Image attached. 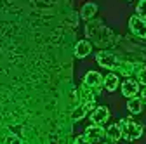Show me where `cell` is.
<instances>
[{"mask_svg":"<svg viewBox=\"0 0 146 144\" xmlns=\"http://www.w3.org/2000/svg\"><path fill=\"white\" fill-rule=\"evenodd\" d=\"M85 35L92 40L98 47L104 49L111 44L113 40V33L110 28L104 26V23L101 19H90L87 21V26H85Z\"/></svg>","mask_w":146,"mask_h":144,"instance_id":"obj_1","label":"cell"},{"mask_svg":"<svg viewBox=\"0 0 146 144\" xmlns=\"http://www.w3.org/2000/svg\"><path fill=\"white\" fill-rule=\"evenodd\" d=\"M118 125H120V129H122V139L129 141V142L141 139V135L144 132V125L139 123V122H136L131 116L129 118H122L118 122Z\"/></svg>","mask_w":146,"mask_h":144,"instance_id":"obj_2","label":"cell"},{"mask_svg":"<svg viewBox=\"0 0 146 144\" xmlns=\"http://www.w3.org/2000/svg\"><path fill=\"white\" fill-rule=\"evenodd\" d=\"M96 63H98L101 68H104V69H117L120 59H118L117 54H113V52L103 49V50H99V52L96 54Z\"/></svg>","mask_w":146,"mask_h":144,"instance_id":"obj_3","label":"cell"},{"mask_svg":"<svg viewBox=\"0 0 146 144\" xmlns=\"http://www.w3.org/2000/svg\"><path fill=\"white\" fill-rule=\"evenodd\" d=\"M84 85H87L96 96H99L101 89H103V75L99 71H92V69L87 71L85 77H84Z\"/></svg>","mask_w":146,"mask_h":144,"instance_id":"obj_4","label":"cell"},{"mask_svg":"<svg viewBox=\"0 0 146 144\" xmlns=\"http://www.w3.org/2000/svg\"><path fill=\"white\" fill-rule=\"evenodd\" d=\"M96 106V99H90V101H84V102H78L71 111V122H80L82 118L87 116L89 111H92Z\"/></svg>","mask_w":146,"mask_h":144,"instance_id":"obj_5","label":"cell"},{"mask_svg":"<svg viewBox=\"0 0 146 144\" xmlns=\"http://www.w3.org/2000/svg\"><path fill=\"white\" fill-rule=\"evenodd\" d=\"M143 64H144V63H134V61H122V59H120V63H118V66H117V69H115V71H118V73H120L122 77L129 78V77H136V73L139 71V68H141Z\"/></svg>","mask_w":146,"mask_h":144,"instance_id":"obj_6","label":"cell"},{"mask_svg":"<svg viewBox=\"0 0 146 144\" xmlns=\"http://www.w3.org/2000/svg\"><path fill=\"white\" fill-rule=\"evenodd\" d=\"M129 30H131V33L136 35V37L146 40V21L141 19V17H137L136 14L129 17Z\"/></svg>","mask_w":146,"mask_h":144,"instance_id":"obj_7","label":"cell"},{"mask_svg":"<svg viewBox=\"0 0 146 144\" xmlns=\"http://www.w3.org/2000/svg\"><path fill=\"white\" fill-rule=\"evenodd\" d=\"M84 135H85L87 142H101L104 139V135H106V130L103 129V125L92 123V125H89V127L85 129Z\"/></svg>","mask_w":146,"mask_h":144,"instance_id":"obj_8","label":"cell"},{"mask_svg":"<svg viewBox=\"0 0 146 144\" xmlns=\"http://www.w3.org/2000/svg\"><path fill=\"white\" fill-rule=\"evenodd\" d=\"M110 120V110L106 106H94V110L90 111V123L96 125H104Z\"/></svg>","mask_w":146,"mask_h":144,"instance_id":"obj_9","label":"cell"},{"mask_svg":"<svg viewBox=\"0 0 146 144\" xmlns=\"http://www.w3.org/2000/svg\"><path fill=\"white\" fill-rule=\"evenodd\" d=\"M120 92H122L123 97H134V96H137V92H139V82L136 78H132V77L125 78V82L120 85Z\"/></svg>","mask_w":146,"mask_h":144,"instance_id":"obj_10","label":"cell"},{"mask_svg":"<svg viewBox=\"0 0 146 144\" xmlns=\"http://www.w3.org/2000/svg\"><path fill=\"white\" fill-rule=\"evenodd\" d=\"M90 52H92V44L89 40H78L77 45H75V56L78 59H85L87 56H90Z\"/></svg>","mask_w":146,"mask_h":144,"instance_id":"obj_11","label":"cell"},{"mask_svg":"<svg viewBox=\"0 0 146 144\" xmlns=\"http://www.w3.org/2000/svg\"><path fill=\"white\" fill-rule=\"evenodd\" d=\"M98 14V5L94 2H85L80 9V17L85 21H90V19H94Z\"/></svg>","mask_w":146,"mask_h":144,"instance_id":"obj_12","label":"cell"},{"mask_svg":"<svg viewBox=\"0 0 146 144\" xmlns=\"http://www.w3.org/2000/svg\"><path fill=\"white\" fill-rule=\"evenodd\" d=\"M118 85H120V80L117 73H108L106 77H103V89H106L108 92H115Z\"/></svg>","mask_w":146,"mask_h":144,"instance_id":"obj_13","label":"cell"},{"mask_svg":"<svg viewBox=\"0 0 146 144\" xmlns=\"http://www.w3.org/2000/svg\"><path fill=\"white\" fill-rule=\"evenodd\" d=\"M110 142H118L122 139V129H120V125L115 123V125H110V127L106 129V135H104Z\"/></svg>","mask_w":146,"mask_h":144,"instance_id":"obj_14","label":"cell"},{"mask_svg":"<svg viewBox=\"0 0 146 144\" xmlns=\"http://www.w3.org/2000/svg\"><path fill=\"white\" fill-rule=\"evenodd\" d=\"M143 101H141V97H129V101H127V110H129L132 115H139V113H143Z\"/></svg>","mask_w":146,"mask_h":144,"instance_id":"obj_15","label":"cell"},{"mask_svg":"<svg viewBox=\"0 0 146 144\" xmlns=\"http://www.w3.org/2000/svg\"><path fill=\"white\" fill-rule=\"evenodd\" d=\"M136 16L146 21V0H139L137 7H136Z\"/></svg>","mask_w":146,"mask_h":144,"instance_id":"obj_16","label":"cell"},{"mask_svg":"<svg viewBox=\"0 0 146 144\" xmlns=\"http://www.w3.org/2000/svg\"><path fill=\"white\" fill-rule=\"evenodd\" d=\"M136 80L139 82V85H144L146 87V64H143L139 68V71L136 73Z\"/></svg>","mask_w":146,"mask_h":144,"instance_id":"obj_17","label":"cell"},{"mask_svg":"<svg viewBox=\"0 0 146 144\" xmlns=\"http://www.w3.org/2000/svg\"><path fill=\"white\" fill-rule=\"evenodd\" d=\"M73 142L75 144H84V142H87V139H85V135H77L75 139H73Z\"/></svg>","mask_w":146,"mask_h":144,"instance_id":"obj_18","label":"cell"},{"mask_svg":"<svg viewBox=\"0 0 146 144\" xmlns=\"http://www.w3.org/2000/svg\"><path fill=\"white\" fill-rule=\"evenodd\" d=\"M141 101H143V104H146V87L141 90Z\"/></svg>","mask_w":146,"mask_h":144,"instance_id":"obj_19","label":"cell"}]
</instances>
